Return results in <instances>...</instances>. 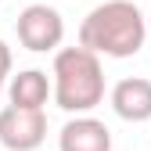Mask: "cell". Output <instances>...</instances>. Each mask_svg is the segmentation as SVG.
Segmentation results:
<instances>
[{
  "mask_svg": "<svg viewBox=\"0 0 151 151\" xmlns=\"http://www.w3.org/2000/svg\"><path fill=\"white\" fill-rule=\"evenodd\" d=\"M147 40V18L129 0H104L79 25V47L104 58H133Z\"/></svg>",
  "mask_w": 151,
  "mask_h": 151,
  "instance_id": "6da1fadb",
  "label": "cell"
},
{
  "mask_svg": "<svg viewBox=\"0 0 151 151\" xmlns=\"http://www.w3.org/2000/svg\"><path fill=\"white\" fill-rule=\"evenodd\" d=\"M7 76H11V47L0 40V93L7 86Z\"/></svg>",
  "mask_w": 151,
  "mask_h": 151,
  "instance_id": "ba28073f",
  "label": "cell"
},
{
  "mask_svg": "<svg viewBox=\"0 0 151 151\" xmlns=\"http://www.w3.org/2000/svg\"><path fill=\"white\" fill-rule=\"evenodd\" d=\"M7 93H11V104H18V108H43L50 97V79L40 68H25V72L11 76Z\"/></svg>",
  "mask_w": 151,
  "mask_h": 151,
  "instance_id": "52a82bcc",
  "label": "cell"
},
{
  "mask_svg": "<svg viewBox=\"0 0 151 151\" xmlns=\"http://www.w3.org/2000/svg\"><path fill=\"white\" fill-rule=\"evenodd\" d=\"M111 108L126 122H147L151 119V79L129 76L111 86Z\"/></svg>",
  "mask_w": 151,
  "mask_h": 151,
  "instance_id": "8992f818",
  "label": "cell"
},
{
  "mask_svg": "<svg viewBox=\"0 0 151 151\" xmlns=\"http://www.w3.org/2000/svg\"><path fill=\"white\" fill-rule=\"evenodd\" d=\"M47 137L43 108H18L7 104L0 111V144L7 151H36Z\"/></svg>",
  "mask_w": 151,
  "mask_h": 151,
  "instance_id": "277c9868",
  "label": "cell"
},
{
  "mask_svg": "<svg viewBox=\"0 0 151 151\" xmlns=\"http://www.w3.org/2000/svg\"><path fill=\"white\" fill-rule=\"evenodd\" d=\"M14 32H18V43L32 54H43V50H54L65 36V22L61 14L47 7V4H29L14 22Z\"/></svg>",
  "mask_w": 151,
  "mask_h": 151,
  "instance_id": "3957f363",
  "label": "cell"
},
{
  "mask_svg": "<svg viewBox=\"0 0 151 151\" xmlns=\"http://www.w3.org/2000/svg\"><path fill=\"white\" fill-rule=\"evenodd\" d=\"M54 79H50V97L58 108L83 115L93 111L104 101V68L101 54H93L86 47H65L54 54Z\"/></svg>",
  "mask_w": 151,
  "mask_h": 151,
  "instance_id": "7a4b0ae2",
  "label": "cell"
},
{
  "mask_svg": "<svg viewBox=\"0 0 151 151\" xmlns=\"http://www.w3.org/2000/svg\"><path fill=\"white\" fill-rule=\"evenodd\" d=\"M147 29H151V14H147Z\"/></svg>",
  "mask_w": 151,
  "mask_h": 151,
  "instance_id": "9c48e42d",
  "label": "cell"
},
{
  "mask_svg": "<svg viewBox=\"0 0 151 151\" xmlns=\"http://www.w3.org/2000/svg\"><path fill=\"white\" fill-rule=\"evenodd\" d=\"M61 151H111V129L93 119V115H76L61 126V137H58Z\"/></svg>",
  "mask_w": 151,
  "mask_h": 151,
  "instance_id": "5b68a950",
  "label": "cell"
}]
</instances>
